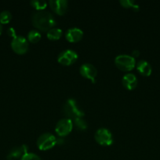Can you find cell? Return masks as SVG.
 <instances>
[{
    "label": "cell",
    "instance_id": "6da1fadb",
    "mask_svg": "<svg viewBox=\"0 0 160 160\" xmlns=\"http://www.w3.org/2000/svg\"><path fill=\"white\" fill-rule=\"evenodd\" d=\"M31 23L35 28L41 31H47L55 28L56 22L51 12L45 10L37 11L31 16Z\"/></svg>",
    "mask_w": 160,
    "mask_h": 160
},
{
    "label": "cell",
    "instance_id": "7a4b0ae2",
    "mask_svg": "<svg viewBox=\"0 0 160 160\" xmlns=\"http://www.w3.org/2000/svg\"><path fill=\"white\" fill-rule=\"evenodd\" d=\"M63 112L67 118L72 120L77 118H83L85 115L83 110L74 98H68L66 100L63 106Z\"/></svg>",
    "mask_w": 160,
    "mask_h": 160
},
{
    "label": "cell",
    "instance_id": "3957f363",
    "mask_svg": "<svg viewBox=\"0 0 160 160\" xmlns=\"http://www.w3.org/2000/svg\"><path fill=\"white\" fill-rule=\"evenodd\" d=\"M115 63L120 70L129 72L133 70L136 67V59L130 55L122 54L116 56L115 59Z\"/></svg>",
    "mask_w": 160,
    "mask_h": 160
},
{
    "label": "cell",
    "instance_id": "277c9868",
    "mask_svg": "<svg viewBox=\"0 0 160 160\" xmlns=\"http://www.w3.org/2000/svg\"><path fill=\"white\" fill-rule=\"evenodd\" d=\"M36 145L41 151H47L53 148L56 145V138L50 133H44L37 139Z\"/></svg>",
    "mask_w": 160,
    "mask_h": 160
},
{
    "label": "cell",
    "instance_id": "5b68a950",
    "mask_svg": "<svg viewBox=\"0 0 160 160\" xmlns=\"http://www.w3.org/2000/svg\"><path fill=\"white\" fill-rule=\"evenodd\" d=\"M95 141L102 146H110L113 144V136L111 131L107 128H100L94 134Z\"/></svg>",
    "mask_w": 160,
    "mask_h": 160
},
{
    "label": "cell",
    "instance_id": "8992f818",
    "mask_svg": "<svg viewBox=\"0 0 160 160\" xmlns=\"http://www.w3.org/2000/svg\"><path fill=\"white\" fill-rule=\"evenodd\" d=\"M11 48L17 54H24L28 52L29 48L28 41L24 36L17 35L11 41Z\"/></svg>",
    "mask_w": 160,
    "mask_h": 160
},
{
    "label": "cell",
    "instance_id": "52a82bcc",
    "mask_svg": "<svg viewBox=\"0 0 160 160\" xmlns=\"http://www.w3.org/2000/svg\"><path fill=\"white\" fill-rule=\"evenodd\" d=\"M73 122L68 118H64L60 120L55 127V131L59 137L63 138L68 135L73 129Z\"/></svg>",
    "mask_w": 160,
    "mask_h": 160
},
{
    "label": "cell",
    "instance_id": "ba28073f",
    "mask_svg": "<svg viewBox=\"0 0 160 160\" xmlns=\"http://www.w3.org/2000/svg\"><path fill=\"white\" fill-rule=\"evenodd\" d=\"M78 59L76 52L72 49H65L59 53L57 61L60 64L64 66H71L75 63Z\"/></svg>",
    "mask_w": 160,
    "mask_h": 160
},
{
    "label": "cell",
    "instance_id": "9c48e42d",
    "mask_svg": "<svg viewBox=\"0 0 160 160\" xmlns=\"http://www.w3.org/2000/svg\"><path fill=\"white\" fill-rule=\"evenodd\" d=\"M79 73L83 78L90 80L92 82H95L97 76V70L93 64L83 63L79 68Z\"/></svg>",
    "mask_w": 160,
    "mask_h": 160
},
{
    "label": "cell",
    "instance_id": "30bf717a",
    "mask_svg": "<svg viewBox=\"0 0 160 160\" xmlns=\"http://www.w3.org/2000/svg\"><path fill=\"white\" fill-rule=\"evenodd\" d=\"M49 5L53 12L57 15H64L67 9L68 2L66 0H50Z\"/></svg>",
    "mask_w": 160,
    "mask_h": 160
},
{
    "label": "cell",
    "instance_id": "8fae6325",
    "mask_svg": "<svg viewBox=\"0 0 160 160\" xmlns=\"http://www.w3.org/2000/svg\"><path fill=\"white\" fill-rule=\"evenodd\" d=\"M28 148L26 145H21L20 146H16L13 148L9 151L7 155V159L9 160H15L20 159L24 156L26 153H28Z\"/></svg>",
    "mask_w": 160,
    "mask_h": 160
},
{
    "label": "cell",
    "instance_id": "7c38bea8",
    "mask_svg": "<svg viewBox=\"0 0 160 160\" xmlns=\"http://www.w3.org/2000/svg\"><path fill=\"white\" fill-rule=\"evenodd\" d=\"M83 37V31L80 28H72L65 32V38L69 42H78Z\"/></svg>",
    "mask_w": 160,
    "mask_h": 160
},
{
    "label": "cell",
    "instance_id": "4fadbf2b",
    "mask_svg": "<svg viewBox=\"0 0 160 160\" xmlns=\"http://www.w3.org/2000/svg\"><path fill=\"white\" fill-rule=\"evenodd\" d=\"M122 83L123 87L127 90H133L137 85V78L133 73H126L122 78Z\"/></svg>",
    "mask_w": 160,
    "mask_h": 160
},
{
    "label": "cell",
    "instance_id": "5bb4252c",
    "mask_svg": "<svg viewBox=\"0 0 160 160\" xmlns=\"http://www.w3.org/2000/svg\"><path fill=\"white\" fill-rule=\"evenodd\" d=\"M136 70L141 75L145 77L150 76L152 72V68L151 64L146 60H140L136 63Z\"/></svg>",
    "mask_w": 160,
    "mask_h": 160
},
{
    "label": "cell",
    "instance_id": "9a60e30c",
    "mask_svg": "<svg viewBox=\"0 0 160 160\" xmlns=\"http://www.w3.org/2000/svg\"><path fill=\"white\" fill-rule=\"evenodd\" d=\"M47 38L51 41H57L62 36V30L58 28H53L46 32Z\"/></svg>",
    "mask_w": 160,
    "mask_h": 160
},
{
    "label": "cell",
    "instance_id": "2e32d148",
    "mask_svg": "<svg viewBox=\"0 0 160 160\" xmlns=\"http://www.w3.org/2000/svg\"><path fill=\"white\" fill-rule=\"evenodd\" d=\"M41 37H42L41 33L38 30H31L28 33L27 40L31 43H37L40 41Z\"/></svg>",
    "mask_w": 160,
    "mask_h": 160
},
{
    "label": "cell",
    "instance_id": "e0dca14e",
    "mask_svg": "<svg viewBox=\"0 0 160 160\" xmlns=\"http://www.w3.org/2000/svg\"><path fill=\"white\" fill-rule=\"evenodd\" d=\"M120 4L122 5V7L133 9L134 11H138L140 9L139 5L136 4L133 0H121Z\"/></svg>",
    "mask_w": 160,
    "mask_h": 160
},
{
    "label": "cell",
    "instance_id": "ac0fdd59",
    "mask_svg": "<svg viewBox=\"0 0 160 160\" xmlns=\"http://www.w3.org/2000/svg\"><path fill=\"white\" fill-rule=\"evenodd\" d=\"M30 4L37 11L44 10L47 6V2L45 0H33L31 1Z\"/></svg>",
    "mask_w": 160,
    "mask_h": 160
},
{
    "label": "cell",
    "instance_id": "d6986e66",
    "mask_svg": "<svg viewBox=\"0 0 160 160\" xmlns=\"http://www.w3.org/2000/svg\"><path fill=\"white\" fill-rule=\"evenodd\" d=\"M72 122H73V125H75V128L79 131H85L87 129V123L83 118L75 119L72 120Z\"/></svg>",
    "mask_w": 160,
    "mask_h": 160
},
{
    "label": "cell",
    "instance_id": "ffe728a7",
    "mask_svg": "<svg viewBox=\"0 0 160 160\" xmlns=\"http://www.w3.org/2000/svg\"><path fill=\"white\" fill-rule=\"evenodd\" d=\"M11 19H12V14L9 10H3L0 12V23L2 24L9 23Z\"/></svg>",
    "mask_w": 160,
    "mask_h": 160
},
{
    "label": "cell",
    "instance_id": "44dd1931",
    "mask_svg": "<svg viewBox=\"0 0 160 160\" xmlns=\"http://www.w3.org/2000/svg\"><path fill=\"white\" fill-rule=\"evenodd\" d=\"M20 160H42L38 155L32 152H28L21 158Z\"/></svg>",
    "mask_w": 160,
    "mask_h": 160
},
{
    "label": "cell",
    "instance_id": "7402d4cb",
    "mask_svg": "<svg viewBox=\"0 0 160 160\" xmlns=\"http://www.w3.org/2000/svg\"><path fill=\"white\" fill-rule=\"evenodd\" d=\"M7 34L9 36H10V37H12L13 38L14 37H16L17 36V34H16V31L14 28H9L7 29Z\"/></svg>",
    "mask_w": 160,
    "mask_h": 160
},
{
    "label": "cell",
    "instance_id": "603a6c76",
    "mask_svg": "<svg viewBox=\"0 0 160 160\" xmlns=\"http://www.w3.org/2000/svg\"><path fill=\"white\" fill-rule=\"evenodd\" d=\"M139 55H140V52L138 51V50H133V52H132L131 56L135 59L136 57H138V56H139Z\"/></svg>",
    "mask_w": 160,
    "mask_h": 160
},
{
    "label": "cell",
    "instance_id": "cb8c5ba5",
    "mask_svg": "<svg viewBox=\"0 0 160 160\" xmlns=\"http://www.w3.org/2000/svg\"><path fill=\"white\" fill-rule=\"evenodd\" d=\"M2 32H3V25L0 23V34H2Z\"/></svg>",
    "mask_w": 160,
    "mask_h": 160
}]
</instances>
